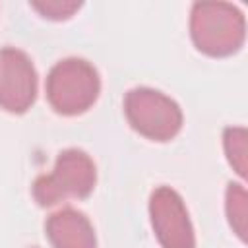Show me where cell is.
Returning a JSON list of instances; mask_svg holds the SVG:
<instances>
[{
	"mask_svg": "<svg viewBox=\"0 0 248 248\" xmlns=\"http://www.w3.org/2000/svg\"><path fill=\"white\" fill-rule=\"evenodd\" d=\"M190 37L205 56H232L246 41L244 14L229 2H196L190 12Z\"/></svg>",
	"mask_w": 248,
	"mask_h": 248,
	"instance_id": "6da1fadb",
	"label": "cell"
},
{
	"mask_svg": "<svg viewBox=\"0 0 248 248\" xmlns=\"http://www.w3.org/2000/svg\"><path fill=\"white\" fill-rule=\"evenodd\" d=\"M45 93L56 114L78 116L95 105L101 93V78L89 60L70 56L50 68L45 81Z\"/></svg>",
	"mask_w": 248,
	"mask_h": 248,
	"instance_id": "7a4b0ae2",
	"label": "cell"
},
{
	"mask_svg": "<svg viewBox=\"0 0 248 248\" xmlns=\"http://www.w3.org/2000/svg\"><path fill=\"white\" fill-rule=\"evenodd\" d=\"M97 184L93 159L78 147L58 153L50 172L39 174L31 186L33 198L41 207H52L66 200H85Z\"/></svg>",
	"mask_w": 248,
	"mask_h": 248,
	"instance_id": "3957f363",
	"label": "cell"
},
{
	"mask_svg": "<svg viewBox=\"0 0 248 248\" xmlns=\"http://www.w3.org/2000/svg\"><path fill=\"white\" fill-rule=\"evenodd\" d=\"M124 114L132 130L151 141H170L184 122L178 103L151 87L130 89L124 95Z\"/></svg>",
	"mask_w": 248,
	"mask_h": 248,
	"instance_id": "277c9868",
	"label": "cell"
},
{
	"mask_svg": "<svg viewBox=\"0 0 248 248\" xmlns=\"http://www.w3.org/2000/svg\"><path fill=\"white\" fill-rule=\"evenodd\" d=\"M149 219L161 248H196V234L186 203L174 188L157 186L151 192Z\"/></svg>",
	"mask_w": 248,
	"mask_h": 248,
	"instance_id": "5b68a950",
	"label": "cell"
},
{
	"mask_svg": "<svg viewBox=\"0 0 248 248\" xmlns=\"http://www.w3.org/2000/svg\"><path fill=\"white\" fill-rule=\"evenodd\" d=\"M37 99V70L27 52L0 48V108L10 114L27 112Z\"/></svg>",
	"mask_w": 248,
	"mask_h": 248,
	"instance_id": "8992f818",
	"label": "cell"
},
{
	"mask_svg": "<svg viewBox=\"0 0 248 248\" xmlns=\"http://www.w3.org/2000/svg\"><path fill=\"white\" fill-rule=\"evenodd\" d=\"M45 234L52 248H97V236L89 217L74 207H64L48 215Z\"/></svg>",
	"mask_w": 248,
	"mask_h": 248,
	"instance_id": "52a82bcc",
	"label": "cell"
},
{
	"mask_svg": "<svg viewBox=\"0 0 248 248\" xmlns=\"http://www.w3.org/2000/svg\"><path fill=\"white\" fill-rule=\"evenodd\" d=\"M225 209H227V217L229 223L232 227V231L238 234L240 240L246 238V190L242 184H229L227 188V196H225Z\"/></svg>",
	"mask_w": 248,
	"mask_h": 248,
	"instance_id": "ba28073f",
	"label": "cell"
},
{
	"mask_svg": "<svg viewBox=\"0 0 248 248\" xmlns=\"http://www.w3.org/2000/svg\"><path fill=\"white\" fill-rule=\"evenodd\" d=\"M223 145L231 167L244 176L246 174V130L244 128H227L223 134Z\"/></svg>",
	"mask_w": 248,
	"mask_h": 248,
	"instance_id": "9c48e42d",
	"label": "cell"
},
{
	"mask_svg": "<svg viewBox=\"0 0 248 248\" xmlns=\"http://www.w3.org/2000/svg\"><path fill=\"white\" fill-rule=\"evenodd\" d=\"M31 6L46 19H54V21H62L72 17L79 8L81 2H74V0H43V2H31Z\"/></svg>",
	"mask_w": 248,
	"mask_h": 248,
	"instance_id": "30bf717a",
	"label": "cell"
}]
</instances>
